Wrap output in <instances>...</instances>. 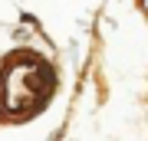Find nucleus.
Segmentation results:
<instances>
[{
	"label": "nucleus",
	"instance_id": "nucleus-1",
	"mask_svg": "<svg viewBox=\"0 0 148 141\" xmlns=\"http://www.w3.org/2000/svg\"><path fill=\"white\" fill-rule=\"evenodd\" d=\"M49 92H53V69L46 59L30 52L13 56L0 76V108L10 118H27L40 112L49 102Z\"/></svg>",
	"mask_w": 148,
	"mask_h": 141
}]
</instances>
